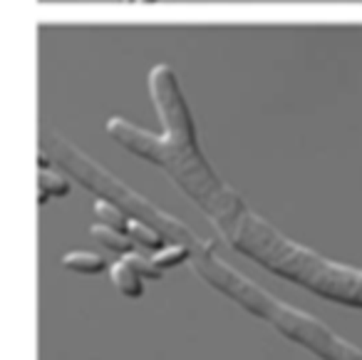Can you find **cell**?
Wrapping results in <instances>:
<instances>
[{"mask_svg":"<svg viewBox=\"0 0 362 360\" xmlns=\"http://www.w3.org/2000/svg\"><path fill=\"white\" fill-rule=\"evenodd\" d=\"M139 279H142V276L136 274V269L127 258H122V261L112 266V283L125 293V296L129 298L142 296V281Z\"/></svg>","mask_w":362,"mask_h":360,"instance_id":"cell-1","label":"cell"},{"mask_svg":"<svg viewBox=\"0 0 362 360\" xmlns=\"http://www.w3.org/2000/svg\"><path fill=\"white\" fill-rule=\"evenodd\" d=\"M65 269L70 271H77V274H100V271L104 269V261L97 253H90V251H72L68 253V256L63 258Z\"/></svg>","mask_w":362,"mask_h":360,"instance_id":"cell-2","label":"cell"},{"mask_svg":"<svg viewBox=\"0 0 362 360\" xmlns=\"http://www.w3.org/2000/svg\"><path fill=\"white\" fill-rule=\"evenodd\" d=\"M92 236H95L100 244L107 246V249H112V251H129V246H132L129 236H125L122 231L112 229V226H104V224L92 226Z\"/></svg>","mask_w":362,"mask_h":360,"instance_id":"cell-3","label":"cell"},{"mask_svg":"<svg viewBox=\"0 0 362 360\" xmlns=\"http://www.w3.org/2000/svg\"><path fill=\"white\" fill-rule=\"evenodd\" d=\"M38 184H40V201H47V196H65L70 194V184L65 182L63 177H55L50 172H40L38 177Z\"/></svg>","mask_w":362,"mask_h":360,"instance_id":"cell-4","label":"cell"},{"mask_svg":"<svg viewBox=\"0 0 362 360\" xmlns=\"http://www.w3.org/2000/svg\"><path fill=\"white\" fill-rule=\"evenodd\" d=\"M95 214H97V219H100V224L112 226V229H117V231H125L127 224H129V221H125V217H122V212H119L117 206L107 204V201H97Z\"/></svg>","mask_w":362,"mask_h":360,"instance_id":"cell-5","label":"cell"},{"mask_svg":"<svg viewBox=\"0 0 362 360\" xmlns=\"http://www.w3.org/2000/svg\"><path fill=\"white\" fill-rule=\"evenodd\" d=\"M154 263L159 269H169V266H176L179 261L187 258V249L184 246H169V249H162V251L154 253Z\"/></svg>","mask_w":362,"mask_h":360,"instance_id":"cell-6","label":"cell"},{"mask_svg":"<svg viewBox=\"0 0 362 360\" xmlns=\"http://www.w3.org/2000/svg\"><path fill=\"white\" fill-rule=\"evenodd\" d=\"M127 261L132 263L136 269V274L142 276V279H162V269H159L157 263H154V258H144V256H136V253H129L127 256Z\"/></svg>","mask_w":362,"mask_h":360,"instance_id":"cell-7","label":"cell"},{"mask_svg":"<svg viewBox=\"0 0 362 360\" xmlns=\"http://www.w3.org/2000/svg\"><path fill=\"white\" fill-rule=\"evenodd\" d=\"M127 231H129V239H134V241H139L142 246H157L159 244V236L154 234V231H149L144 224H136V221H129L127 224Z\"/></svg>","mask_w":362,"mask_h":360,"instance_id":"cell-8","label":"cell"},{"mask_svg":"<svg viewBox=\"0 0 362 360\" xmlns=\"http://www.w3.org/2000/svg\"><path fill=\"white\" fill-rule=\"evenodd\" d=\"M142 3H154V0H142Z\"/></svg>","mask_w":362,"mask_h":360,"instance_id":"cell-9","label":"cell"}]
</instances>
